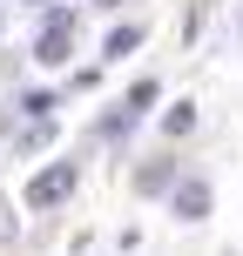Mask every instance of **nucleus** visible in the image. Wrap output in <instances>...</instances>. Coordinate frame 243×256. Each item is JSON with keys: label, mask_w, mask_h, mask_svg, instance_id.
Here are the masks:
<instances>
[{"label": "nucleus", "mask_w": 243, "mask_h": 256, "mask_svg": "<svg viewBox=\"0 0 243 256\" xmlns=\"http://www.w3.org/2000/svg\"><path fill=\"white\" fill-rule=\"evenodd\" d=\"M68 189H75V162H54V168H41V176L27 182V209H54Z\"/></svg>", "instance_id": "nucleus-1"}, {"label": "nucleus", "mask_w": 243, "mask_h": 256, "mask_svg": "<svg viewBox=\"0 0 243 256\" xmlns=\"http://www.w3.org/2000/svg\"><path fill=\"white\" fill-rule=\"evenodd\" d=\"M135 40H142V27H115V34H108V48H102V54H108V61H122V54L135 48Z\"/></svg>", "instance_id": "nucleus-4"}, {"label": "nucleus", "mask_w": 243, "mask_h": 256, "mask_svg": "<svg viewBox=\"0 0 243 256\" xmlns=\"http://www.w3.org/2000/svg\"><path fill=\"white\" fill-rule=\"evenodd\" d=\"M14 230H21V222H14V209H7V202H0V250H7V243H14Z\"/></svg>", "instance_id": "nucleus-6"}, {"label": "nucleus", "mask_w": 243, "mask_h": 256, "mask_svg": "<svg viewBox=\"0 0 243 256\" xmlns=\"http://www.w3.org/2000/svg\"><path fill=\"white\" fill-rule=\"evenodd\" d=\"M68 48H75V20H68V14H48V27H41V40H34V61L41 68H61Z\"/></svg>", "instance_id": "nucleus-2"}, {"label": "nucleus", "mask_w": 243, "mask_h": 256, "mask_svg": "<svg viewBox=\"0 0 243 256\" xmlns=\"http://www.w3.org/2000/svg\"><path fill=\"white\" fill-rule=\"evenodd\" d=\"M149 102H155V81H135V88H128V115H142Z\"/></svg>", "instance_id": "nucleus-5"}, {"label": "nucleus", "mask_w": 243, "mask_h": 256, "mask_svg": "<svg viewBox=\"0 0 243 256\" xmlns=\"http://www.w3.org/2000/svg\"><path fill=\"white\" fill-rule=\"evenodd\" d=\"M169 202H176V216H182V222H203V216H209V182H203V176L176 182V196H169Z\"/></svg>", "instance_id": "nucleus-3"}, {"label": "nucleus", "mask_w": 243, "mask_h": 256, "mask_svg": "<svg viewBox=\"0 0 243 256\" xmlns=\"http://www.w3.org/2000/svg\"><path fill=\"white\" fill-rule=\"evenodd\" d=\"M102 7H122V0H102Z\"/></svg>", "instance_id": "nucleus-7"}]
</instances>
